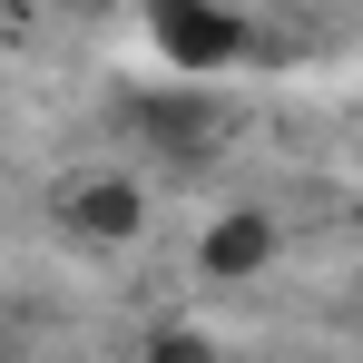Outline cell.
<instances>
[{"mask_svg":"<svg viewBox=\"0 0 363 363\" xmlns=\"http://www.w3.org/2000/svg\"><path fill=\"white\" fill-rule=\"evenodd\" d=\"M128 138L157 147L167 167H206L216 138H226V108H216L196 79H186V89H138V99H128Z\"/></svg>","mask_w":363,"mask_h":363,"instance_id":"cell-1","label":"cell"},{"mask_svg":"<svg viewBox=\"0 0 363 363\" xmlns=\"http://www.w3.org/2000/svg\"><path fill=\"white\" fill-rule=\"evenodd\" d=\"M147 50L206 89V69H236L245 60V20L216 10V0H147Z\"/></svg>","mask_w":363,"mask_h":363,"instance_id":"cell-2","label":"cell"},{"mask_svg":"<svg viewBox=\"0 0 363 363\" xmlns=\"http://www.w3.org/2000/svg\"><path fill=\"white\" fill-rule=\"evenodd\" d=\"M138 216H147L138 177H79V186H60V226H69V236H89V245L138 236Z\"/></svg>","mask_w":363,"mask_h":363,"instance_id":"cell-3","label":"cell"},{"mask_svg":"<svg viewBox=\"0 0 363 363\" xmlns=\"http://www.w3.org/2000/svg\"><path fill=\"white\" fill-rule=\"evenodd\" d=\"M196 265H206V285H245V275H265V265H275V216H255V206L216 216V226L196 236Z\"/></svg>","mask_w":363,"mask_h":363,"instance_id":"cell-4","label":"cell"},{"mask_svg":"<svg viewBox=\"0 0 363 363\" xmlns=\"http://www.w3.org/2000/svg\"><path fill=\"white\" fill-rule=\"evenodd\" d=\"M138 363H226V354H216V344H206L196 324H157V334H147V354H138Z\"/></svg>","mask_w":363,"mask_h":363,"instance_id":"cell-5","label":"cell"}]
</instances>
